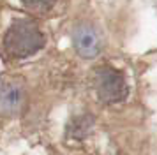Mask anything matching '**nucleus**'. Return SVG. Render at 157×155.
<instances>
[{
    "mask_svg": "<svg viewBox=\"0 0 157 155\" xmlns=\"http://www.w3.org/2000/svg\"><path fill=\"white\" fill-rule=\"evenodd\" d=\"M23 102H25V92L21 85L14 81H4L2 83V113L16 115L21 109Z\"/></svg>",
    "mask_w": 157,
    "mask_h": 155,
    "instance_id": "20e7f679",
    "label": "nucleus"
},
{
    "mask_svg": "<svg viewBox=\"0 0 157 155\" xmlns=\"http://www.w3.org/2000/svg\"><path fill=\"white\" fill-rule=\"evenodd\" d=\"M21 4L32 13H48L57 4V0H21Z\"/></svg>",
    "mask_w": 157,
    "mask_h": 155,
    "instance_id": "39448f33",
    "label": "nucleus"
},
{
    "mask_svg": "<svg viewBox=\"0 0 157 155\" xmlns=\"http://www.w3.org/2000/svg\"><path fill=\"white\" fill-rule=\"evenodd\" d=\"M95 92L102 102L118 104L122 100H125L129 88L120 70L113 69L109 65H102L95 70Z\"/></svg>",
    "mask_w": 157,
    "mask_h": 155,
    "instance_id": "f03ea898",
    "label": "nucleus"
},
{
    "mask_svg": "<svg viewBox=\"0 0 157 155\" xmlns=\"http://www.w3.org/2000/svg\"><path fill=\"white\" fill-rule=\"evenodd\" d=\"M72 46L83 58H94L101 53V37L92 25L79 23L72 30Z\"/></svg>",
    "mask_w": 157,
    "mask_h": 155,
    "instance_id": "7ed1b4c3",
    "label": "nucleus"
},
{
    "mask_svg": "<svg viewBox=\"0 0 157 155\" xmlns=\"http://www.w3.org/2000/svg\"><path fill=\"white\" fill-rule=\"evenodd\" d=\"M43 46L44 34L30 20H16L4 35V51L11 58H27Z\"/></svg>",
    "mask_w": 157,
    "mask_h": 155,
    "instance_id": "f257e3e1",
    "label": "nucleus"
}]
</instances>
